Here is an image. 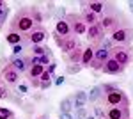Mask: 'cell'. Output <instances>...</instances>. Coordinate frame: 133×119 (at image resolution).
<instances>
[{
	"label": "cell",
	"mask_w": 133,
	"mask_h": 119,
	"mask_svg": "<svg viewBox=\"0 0 133 119\" xmlns=\"http://www.w3.org/2000/svg\"><path fill=\"white\" fill-rule=\"evenodd\" d=\"M46 36H48L46 29H44L43 25H37V27H36V29H34L30 34L25 37V39H27V41H29V43L32 45V46H34V45H41L43 41L46 39Z\"/></svg>",
	"instance_id": "obj_8"
},
{
	"label": "cell",
	"mask_w": 133,
	"mask_h": 119,
	"mask_svg": "<svg viewBox=\"0 0 133 119\" xmlns=\"http://www.w3.org/2000/svg\"><path fill=\"white\" fill-rule=\"evenodd\" d=\"M11 98V91L7 87V84L0 78V99H9Z\"/></svg>",
	"instance_id": "obj_26"
},
{
	"label": "cell",
	"mask_w": 133,
	"mask_h": 119,
	"mask_svg": "<svg viewBox=\"0 0 133 119\" xmlns=\"http://www.w3.org/2000/svg\"><path fill=\"white\" fill-rule=\"evenodd\" d=\"M73 99H75V109H83L85 107V103L89 101V96H87V92L85 91H76L75 92V96H73Z\"/></svg>",
	"instance_id": "obj_16"
},
{
	"label": "cell",
	"mask_w": 133,
	"mask_h": 119,
	"mask_svg": "<svg viewBox=\"0 0 133 119\" xmlns=\"http://www.w3.org/2000/svg\"><path fill=\"white\" fill-rule=\"evenodd\" d=\"M30 11H32V16H34L36 23H37V25H41V23H43V14H41V11H39V7L34 4V5H30Z\"/></svg>",
	"instance_id": "obj_28"
},
{
	"label": "cell",
	"mask_w": 133,
	"mask_h": 119,
	"mask_svg": "<svg viewBox=\"0 0 133 119\" xmlns=\"http://www.w3.org/2000/svg\"><path fill=\"white\" fill-rule=\"evenodd\" d=\"M0 119H16V114L7 107H0Z\"/></svg>",
	"instance_id": "obj_27"
},
{
	"label": "cell",
	"mask_w": 133,
	"mask_h": 119,
	"mask_svg": "<svg viewBox=\"0 0 133 119\" xmlns=\"http://www.w3.org/2000/svg\"><path fill=\"white\" fill-rule=\"evenodd\" d=\"M66 21L71 25V30H73L75 36H85V34H87V25L83 23L80 14H75V12L66 14Z\"/></svg>",
	"instance_id": "obj_6"
},
{
	"label": "cell",
	"mask_w": 133,
	"mask_h": 119,
	"mask_svg": "<svg viewBox=\"0 0 133 119\" xmlns=\"http://www.w3.org/2000/svg\"><path fill=\"white\" fill-rule=\"evenodd\" d=\"M55 16H57V21H59V20H64V16H66V9H64V7H59Z\"/></svg>",
	"instance_id": "obj_33"
},
{
	"label": "cell",
	"mask_w": 133,
	"mask_h": 119,
	"mask_svg": "<svg viewBox=\"0 0 133 119\" xmlns=\"http://www.w3.org/2000/svg\"><path fill=\"white\" fill-rule=\"evenodd\" d=\"M82 20H83V23L87 25V27H92V25H96V23H99V16L98 14H94L91 9H83L82 11Z\"/></svg>",
	"instance_id": "obj_15"
},
{
	"label": "cell",
	"mask_w": 133,
	"mask_h": 119,
	"mask_svg": "<svg viewBox=\"0 0 133 119\" xmlns=\"http://www.w3.org/2000/svg\"><path fill=\"white\" fill-rule=\"evenodd\" d=\"M7 14H9V7H5V9H0V29H2L4 21L7 20Z\"/></svg>",
	"instance_id": "obj_31"
},
{
	"label": "cell",
	"mask_w": 133,
	"mask_h": 119,
	"mask_svg": "<svg viewBox=\"0 0 133 119\" xmlns=\"http://www.w3.org/2000/svg\"><path fill=\"white\" fill-rule=\"evenodd\" d=\"M9 64L21 75V73H27L30 68V57H12Z\"/></svg>",
	"instance_id": "obj_12"
},
{
	"label": "cell",
	"mask_w": 133,
	"mask_h": 119,
	"mask_svg": "<svg viewBox=\"0 0 133 119\" xmlns=\"http://www.w3.org/2000/svg\"><path fill=\"white\" fill-rule=\"evenodd\" d=\"M85 119H96V117H94V116H87Z\"/></svg>",
	"instance_id": "obj_44"
},
{
	"label": "cell",
	"mask_w": 133,
	"mask_h": 119,
	"mask_svg": "<svg viewBox=\"0 0 133 119\" xmlns=\"http://www.w3.org/2000/svg\"><path fill=\"white\" fill-rule=\"evenodd\" d=\"M87 39L92 41L94 43V46L96 45H99L103 39H105V32H103V29L99 27V23H96V25H92V27H87Z\"/></svg>",
	"instance_id": "obj_9"
},
{
	"label": "cell",
	"mask_w": 133,
	"mask_h": 119,
	"mask_svg": "<svg viewBox=\"0 0 133 119\" xmlns=\"http://www.w3.org/2000/svg\"><path fill=\"white\" fill-rule=\"evenodd\" d=\"M76 114H78L80 117H87V114H85V110H83V109H78V112H76Z\"/></svg>",
	"instance_id": "obj_40"
},
{
	"label": "cell",
	"mask_w": 133,
	"mask_h": 119,
	"mask_svg": "<svg viewBox=\"0 0 133 119\" xmlns=\"http://www.w3.org/2000/svg\"><path fill=\"white\" fill-rule=\"evenodd\" d=\"M75 109V99H73V96H68V98H64L61 101V112H71V110Z\"/></svg>",
	"instance_id": "obj_23"
},
{
	"label": "cell",
	"mask_w": 133,
	"mask_h": 119,
	"mask_svg": "<svg viewBox=\"0 0 133 119\" xmlns=\"http://www.w3.org/2000/svg\"><path fill=\"white\" fill-rule=\"evenodd\" d=\"M82 55H83V48H82V45H80L78 48H75L71 53L68 55V60H69L71 64H80V62H82Z\"/></svg>",
	"instance_id": "obj_21"
},
{
	"label": "cell",
	"mask_w": 133,
	"mask_h": 119,
	"mask_svg": "<svg viewBox=\"0 0 133 119\" xmlns=\"http://www.w3.org/2000/svg\"><path fill=\"white\" fill-rule=\"evenodd\" d=\"M110 39L114 41V45L119 46H128L130 43H133V27H123V29L115 30L114 34H110Z\"/></svg>",
	"instance_id": "obj_4"
},
{
	"label": "cell",
	"mask_w": 133,
	"mask_h": 119,
	"mask_svg": "<svg viewBox=\"0 0 133 119\" xmlns=\"http://www.w3.org/2000/svg\"><path fill=\"white\" fill-rule=\"evenodd\" d=\"M94 60V46H87L83 48V55H82V68H89L91 62Z\"/></svg>",
	"instance_id": "obj_17"
},
{
	"label": "cell",
	"mask_w": 133,
	"mask_h": 119,
	"mask_svg": "<svg viewBox=\"0 0 133 119\" xmlns=\"http://www.w3.org/2000/svg\"><path fill=\"white\" fill-rule=\"evenodd\" d=\"M37 27V23L32 16L30 5L29 7H21V9L16 11V14L12 16V20L9 21V30H14V32H20L21 36H29L32 30Z\"/></svg>",
	"instance_id": "obj_1"
},
{
	"label": "cell",
	"mask_w": 133,
	"mask_h": 119,
	"mask_svg": "<svg viewBox=\"0 0 133 119\" xmlns=\"http://www.w3.org/2000/svg\"><path fill=\"white\" fill-rule=\"evenodd\" d=\"M29 92V87L25 84H18V94H27Z\"/></svg>",
	"instance_id": "obj_35"
},
{
	"label": "cell",
	"mask_w": 133,
	"mask_h": 119,
	"mask_svg": "<svg viewBox=\"0 0 133 119\" xmlns=\"http://www.w3.org/2000/svg\"><path fill=\"white\" fill-rule=\"evenodd\" d=\"M5 41H7L9 45H12V46H16V45H20V43L25 41V36H21L20 32L9 30V32H7V36H5Z\"/></svg>",
	"instance_id": "obj_20"
},
{
	"label": "cell",
	"mask_w": 133,
	"mask_h": 119,
	"mask_svg": "<svg viewBox=\"0 0 133 119\" xmlns=\"http://www.w3.org/2000/svg\"><path fill=\"white\" fill-rule=\"evenodd\" d=\"M55 34H59L61 37H68V36H71L73 30H71V25L66 21V18L64 20H59L57 23H55V30H53Z\"/></svg>",
	"instance_id": "obj_14"
},
{
	"label": "cell",
	"mask_w": 133,
	"mask_h": 119,
	"mask_svg": "<svg viewBox=\"0 0 133 119\" xmlns=\"http://www.w3.org/2000/svg\"><path fill=\"white\" fill-rule=\"evenodd\" d=\"M39 82H41V84H48V82H51V75L48 73V71H44L41 77H39Z\"/></svg>",
	"instance_id": "obj_32"
},
{
	"label": "cell",
	"mask_w": 133,
	"mask_h": 119,
	"mask_svg": "<svg viewBox=\"0 0 133 119\" xmlns=\"http://www.w3.org/2000/svg\"><path fill=\"white\" fill-rule=\"evenodd\" d=\"M103 87V103L110 107H130V98L123 89H119L115 84H105Z\"/></svg>",
	"instance_id": "obj_2"
},
{
	"label": "cell",
	"mask_w": 133,
	"mask_h": 119,
	"mask_svg": "<svg viewBox=\"0 0 133 119\" xmlns=\"http://www.w3.org/2000/svg\"><path fill=\"white\" fill-rule=\"evenodd\" d=\"M55 68H57V64H55V62H51L50 66H48V70H46V71H48L50 75H53V71H55Z\"/></svg>",
	"instance_id": "obj_38"
},
{
	"label": "cell",
	"mask_w": 133,
	"mask_h": 119,
	"mask_svg": "<svg viewBox=\"0 0 133 119\" xmlns=\"http://www.w3.org/2000/svg\"><path fill=\"white\" fill-rule=\"evenodd\" d=\"M0 78L4 80L7 85H18L20 84V73L14 70L11 64H5L0 71Z\"/></svg>",
	"instance_id": "obj_7"
},
{
	"label": "cell",
	"mask_w": 133,
	"mask_h": 119,
	"mask_svg": "<svg viewBox=\"0 0 133 119\" xmlns=\"http://www.w3.org/2000/svg\"><path fill=\"white\" fill-rule=\"evenodd\" d=\"M75 119H80V117H75Z\"/></svg>",
	"instance_id": "obj_45"
},
{
	"label": "cell",
	"mask_w": 133,
	"mask_h": 119,
	"mask_svg": "<svg viewBox=\"0 0 133 119\" xmlns=\"http://www.w3.org/2000/svg\"><path fill=\"white\" fill-rule=\"evenodd\" d=\"M50 52L48 46H44V45H34L32 46V55H36V57H43V55H46Z\"/></svg>",
	"instance_id": "obj_24"
},
{
	"label": "cell",
	"mask_w": 133,
	"mask_h": 119,
	"mask_svg": "<svg viewBox=\"0 0 133 119\" xmlns=\"http://www.w3.org/2000/svg\"><path fill=\"white\" fill-rule=\"evenodd\" d=\"M99 27L103 29V32H110L114 34L115 30L128 27V21L121 12H117L115 9L108 11V4H105V11H103V16L99 18Z\"/></svg>",
	"instance_id": "obj_3"
},
{
	"label": "cell",
	"mask_w": 133,
	"mask_h": 119,
	"mask_svg": "<svg viewBox=\"0 0 133 119\" xmlns=\"http://www.w3.org/2000/svg\"><path fill=\"white\" fill-rule=\"evenodd\" d=\"M89 68H92V70H103V64H101V62H98V60L94 59V60L91 62V66H89Z\"/></svg>",
	"instance_id": "obj_36"
},
{
	"label": "cell",
	"mask_w": 133,
	"mask_h": 119,
	"mask_svg": "<svg viewBox=\"0 0 133 119\" xmlns=\"http://www.w3.org/2000/svg\"><path fill=\"white\" fill-rule=\"evenodd\" d=\"M128 7H130V11L133 12V0H130V2H128Z\"/></svg>",
	"instance_id": "obj_42"
},
{
	"label": "cell",
	"mask_w": 133,
	"mask_h": 119,
	"mask_svg": "<svg viewBox=\"0 0 133 119\" xmlns=\"http://www.w3.org/2000/svg\"><path fill=\"white\" fill-rule=\"evenodd\" d=\"M87 9H91L94 14H103V11H105V2H89V7Z\"/></svg>",
	"instance_id": "obj_25"
},
{
	"label": "cell",
	"mask_w": 133,
	"mask_h": 119,
	"mask_svg": "<svg viewBox=\"0 0 133 119\" xmlns=\"http://www.w3.org/2000/svg\"><path fill=\"white\" fill-rule=\"evenodd\" d=\"M94 114L96 119H107V110H103L101 107H94Z\"/></svg>",
	"instance_id": "obj_30"
},
{
	"label": "cell",
	"mask_w": 133,
	"mask_h": 119,
	"mask_svg": "<svg viewBox=\"0 0 133 119\" xmlns=\"http://www.w3.org/2000/svg\"><path fill=\"white\" fill-rule=\"evenodd\" d=\"M94 59L98 60V62H101V64H105L107 60L110 59V50H107V48H101V46H98V48H94Z\"/></svg>",
	"instance_id": "obj_19"
},
{
	"label": "cell",
	"mask_w": 133,
	"mask_h": 119,
	"mask_svg": "<svg viewBox=\"0 0 133 119\" xmlns=\"http://www.w3.org/2000/svg\"><path fill=\"white\" fill-rule=\"evenodd\" d=\"M37 119H50V117H48V116H39Z\"/></svg>",
	"instance_id": "obj_43"
},
{
	"label": "cell",
	"mask_w": 133,
	"mask_h": 119,
	"mask_svg": "<svg viewBox=\"0 0 133 119\" xmlns=\"http://www.w3.org/2000/svg\"><path fill=\"white\" fill-rule=\"evenodd\" d=\"M110 57L112 59H115L121 66H128L130 62H131L133 59V53H131V50L128 48V46H119V45H115L112 48V52H110Z\"/></svg>",
	"instance_id": "obj_5"
},
{
	"label": "cell",
	"mask_w": 133,
	"mask_h": 119,
	"mask_svg": "<svg viewBox=\"0 0 133 119\" xmlns=\"http://www.w3.org/2000/svg\"><path fill=\"white\" fill-rule=\"evenodd\" d=\"M59 119H75L71 116V114H68V112H61V116H59Z\"/></svg>",
	"instance_id": "obj_37"
},
{
	"label": "cell",
	"mask_w": 133,
	"mask_h": 119,
	"mask_svg": "<svg viewBox=\"0 0 133 119\" xmlns=\"http://www.w3.org/2000/svg\"><path fill=\"white\" fill-rule=\"evenodd\" d=\"M61 84H64V77H57L55 78V85H61Z\"/></svg>",
	"instance_id": "obj_39"
},
{
	"label": "cell",
	"mask_w": 133,
	"mask_h": 119,
	"mask_svg": "<svg viewBox=\"0 0 133 119\" xmlns=\"http://www.w3.org/2000/svg\"><path fill=\"white\" fill-rule=\"evenodd\" d=\"M29 41L25 39L23 43H20V45H16V46H12V57H20V53L25 50V45H27Z\"/></svg>",
	"instance_id": "obj_29"
},
{
	"label": "cell",
	"mask_w": 133,
	"mask_h": 119,
	"mask_svg": "<svg viewBox=\"0 0 133 119\" xmlns=\"http://www.w3.org/2000/svg\"><path fill=\"white\" fill-rule=\"evenodd\" d=\"M107 119H130V107H110V109H107Z\"/></svg>",
	"instance_id": "obj_11"
},
{
	"label": "cell",
	"mask_w": 133,
	"mask_h": 119,
	"mask_svg": "<svg viewBox=\"0 0 133 119\" xmlns=\"http://www.w3.org/2000/svg\"><path fill=\"white\" fill-rule=\"evenodd\" d=\"M101 71L105 73V75H121V73L124 71V66H121V64H119L115 59H112V57H110V59L103 64V70Z\"/></svg>",
	"instance_id": "obj_13"
},
{
	"label": "cell",
	"mask_w": 133,
	"mask_h": 119,
	"mask_svg": "<svg viewBox=\"0 0 133 119\" xmlns=\"http://www.w3.org/2000/svg\"><path fill=\"white\" fill-rule=\"evenodd\" d=\"M80 46V39H78V36H68V37H62V45H61V50L66 53V55H69L75 48H78Z\"/></svg>",
	"instance_id": "obj_10"
},
{
	"label": "cell",
	"mask_w": 133,
	"mask_h": 119,
	"mask_svg": "<svg viewBox=\"0 0 133 119\" xmlns=\"http://www.w3.org/2000/svg\"><path fill=\"white\" fill-rule=\"evenodd\" d=\"M5 7H7V4H5L4 0H0V9H5Z\"/></svg>",
	"instance_id": "obj_41"
},
{
	"label": "cell",
	"mask_w": 133,
	"mask_h": 119,
	"mask_svg": "<svg viewBox=\"0 0 133 119\" xmlns=\"http://www.w3.org/2000/svg\"><path fill=\"white\" fill-rule=\"evenodd\" d=\"M87 96H89V101H91V103H96L99 98H103V87L101 85H94V87L87 92Z\"/></svg>",
	"instance_id": "obj_22"
},
{
	"label": "cell",
	"mask_w": 133,
	"mask_h": 119,
	"mask_svg": "<svg viewBox=\"0 0 133 119\" xmlns=\"http://www.w3.org/2000/svg\"><path fill=\"white\" fill-rule=\"evenodd\" d=\"M44 66H41V64H36V66H30V68H29V71H27V78L30 80H37L39 78V77H41L43 73H44Z\"/></svg>",
	"instance_id": "obj_18"
},
{
	"label": "cell",
	"mask_w": 133,
	"mask_h": 119,
	"mask_svg": "<svg viewBox=\"0 0 133 119\" xmlns=\"http://www.w3.org/2000/svg\"><path fill=\"white\" fill-rule=\"evenodd\" d=\"M82 70V66H75V64H69L68 66V73H78Z\"/></svg>",
	"instance_id": "obj_34"
}]
</instances>
